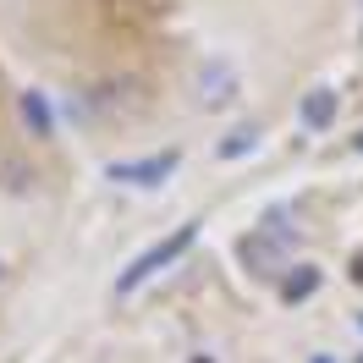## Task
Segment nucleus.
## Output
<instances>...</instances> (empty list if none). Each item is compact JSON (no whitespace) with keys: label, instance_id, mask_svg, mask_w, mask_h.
<instances>
[{"label":"nucleus","instance_id":"nucleus-1","mask_svg":"<svg viewBox=\"0 0 363 363\" xmlns=\"http://www.w3.org/2000/svg\"><path fill=\"white\" fill-rule=\"evenodd\" d=\"M193 242H199V220H187V226H177L171 237H160L155 248H143L133 264H127V270L116 275V297H127V292H138V286H149V281H155L160 270H171V264H177V259L193 248Z\"/></svg>","mask_w":363,"mask_h":363},{"label":"nucleus","instance_id":"nucleus-2","mask_svg":"<svg viewBox=\"0 0 363 363\" xmlns=\"http://www.w3.org/2000/svg\"><path fill=\"white\" fill-rule=\"evenodd\" d=\"M182 165V155H149V160H116L105 165V177L111 182H127V187H160V182H171V171Z\"/></svg>","mask_w":363,"mask_h":363},{"label":"nucleus","instance_id":"nucleus-3","mask_svg":"<svg viewBox=\"0 0 363 363\" xmlns=\"http://www.w3.org/2000/svg\"><path fill=\"white\" fill-rule=\"evenodd\" d=\"M341 111V94L336 89H308L303 94V105H297V121H303V133H325Z\"/></svg>","mask_w":363,"mask_h":363},{"label":"nucleus","instance_id":"nucleus-4","mask_svg":"<svg viewBox=\"0 0 363 363\" xmlns=\"http://www.w3.org/2000/svg\"><path fill=\"white\" fill-rule=\"evenodd\" d=\"M199 99L204 105H226V99H237V72L220 61V67H204L199 72Z\"/></svg>","mask_w":363,"mask_h":363},{"label":"nucleus","instance_id":"nucleus-5","mask_svg":"<svg viewBox=\"0 0 363 363\" xmlns=\"http://www.w3.org/2000/svg\"><path fill=\"white\" fill-rule=\"evenodd\" d=\"M259 121H242V127H231L226 138H220V143H215V155L220 160H242V155H253V149H259Z\"/></svg>","mask_w":363,"mask_h":363},{"label":"nucleus","instance_id":"nucleus-6","mask_svg":"<svg viewBox=\"0 0 363 363\" xmlns=\"http://www.w3.org/2000/svg\"><path fill=\"white\" fill-rule=\"evenodd\" d=\"M319 292V264H292V275L281 281V303H303Z\"/></svg>","mask_w":363,"mask_h":363},{"label":"nucleus","instance_id":"nucleus-7","mask_svg":"<svg viewBox=\"0 0 363 363\" xmlns=\"http://www.w3.org/2000/svg\"><path fill=\"white\" fill-rule=\"evenodd\" d=\"M242 259H248L259 275H275V264H281V242H270V237L259 231V237H248V242H242Z\"/></svg>","mask_w":363,"mask_h":363},{"label":"nucleus","instance_id":"nucleus-8","mask_svg":"<svg viewBox=\"0 0 363 363\" xmlns=\"http://www.w3.org/2000/svg\"><path fill=\"white\" fill-rule=\"evenodd\" d=\"M23 121H28V127H33L39 138H50V133H55V116H50V99H45L39 89H28V94H23Z\"/></svg>","mask_w":363,"mask_h":363},{"label":"nucleus","instance_id":"nucleus-9","mask_svg":"<svg viewBox=\"0 0 363 363\" xmlns=\"http://www.w3.org/2000/svg\"><path fill=\"white\" fill-rule=\"evenodd\" d=\"M352 149H358V155H363V138H358V143H352Z\"/></svg>","mask_w":363,"mask_h":363},{"label":"nucleus","instance_id":"nucleus-10","mask_svg":"<svg viewBox=\"0 0 363 363\" xmlns=\"http://www.w3.org/2000/svg\"><path fill=\"white\" fill-rule=\"evenodd\" d=\"M0 270H6V264H0Z\"/></svg>","mask_w":363,"mask_h":363}]
</instances>
